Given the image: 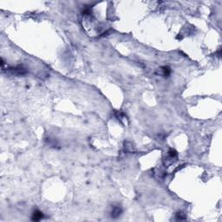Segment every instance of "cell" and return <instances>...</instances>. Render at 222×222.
Segmentation results:
<instances>
[{
  "label": "cell",
  "mask_w": 222,
  "mask_h": 222,
  "mask_svg": "<svg viewBox=\"0 0 222 222\" xmlns=\"http://www.w3.org/2000/svg\"><path fill=\"white\" fill-rule=\"evenodd\" d=\"M43 219H44V214L42 212H40V211H38V210H36V211L32 213V220L33 221H41V220H43Z\"/></svg>",
  "instance_id": "obj_3"
},
{
  "label": "cell",
  "mask_w": 222,
  "mask_h": 222,
  "mask_svg": "<svg viewBox=\"0 0 222 222\" xmlns=\"http://www.w3.org/2000/svg\"><path fill=\"white\" fill-rule=\"evenodd\" d=\"M9 71L13 74V75H16V76H24L25 74H27V69L25 68H24L23 66L21 65H18V66H16L14 68H10L9 69Z\"/></svg>",
  "instance_id": "obj_1"
},
{
  "label": "cell",
  "mask_w": 222,
  "mask_h": 222,
  "mask_svg": "<svg viewBox=\"0 0 222 222\" xmlns=\"http://www.w3.org/2000/svg\"><path fill=\"white\" fill-rule=\"evenodd\" d=\"M122 213V209L121 206H114L112 208V211H111V217L114 218V219H117L121 216V214Z\"/></svg>",
  "instance_id": "obj_2"
},
{
  "label": "cell",
  "mask_w": 222,
  "mask_h": 222,
  "mask_svg": "<svg viewBox=\"0 0 222 222\" xmlns=\"http://www.w3.org/2000/svg\"><path fill=\"white\" fill-rule=\"evenodd\" d=\"M175 220L176 221H184V220H186V215L183 213H181V212H179V213H177L176 214H175Z\"/></svg>",
  "instance_id": "obj_5"
},
{
  "label": "cell",
  "mask_w": 222,
  "mask_h": 222,
  "mask_svg": "<svg viewBox=\"0 0 222 222\" xmlns=\"http://www.w3.org/2000/svg\"><path fill=\"white\" fill-rule=\"evenodd\" d=\"M171 73V69L168 66H163L160 69H159V74L163 77H168Z\"/></svg>",
  "instance_id": "obj_4"
}]
</instances>
